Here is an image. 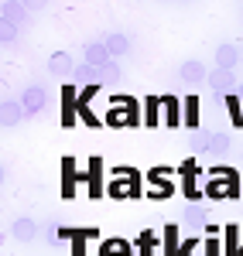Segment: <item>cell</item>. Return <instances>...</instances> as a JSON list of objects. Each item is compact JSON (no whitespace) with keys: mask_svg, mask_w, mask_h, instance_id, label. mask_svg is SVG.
I'll return each instance as SVG.
<instances>
[{"mask_svg":"<svg viewBox=\"0 0 243 256\" xmlns=\"http://www.w3.org/2000/svg\"><path fill=\"white\" fill-rule=\"evenodd\" d=\"M137 120V110H134V99H113V110H110V123L113 126H130Z\"/></svg>","mask_w":243,"mask_h":256,"instance_id":"6da1fadb","label":"cell"},{"mask_svg":"<svg viewBox=\"0 0 243 256\" xmlns=\"http://www.w3.org/2000/svg\"><path fill=\"white\" fill-rule=\"evenodd\" d=\"M21 102H24V113H45L48 92H45L41 86H28V89L21 92Z\"/></svg>","mask_w":243,"mask_h":256,"instance_id":"7a4b0ae2","label":"cell"},{"mask_svg":"<svg viewBox=\"0 0 243 256\" xmlns=\"http://www.w3.org/2000/svg\"><path fill=\"white\" fill-rule=\"evenodd\" d=\"M205 82H209V89H212V92H219V96H233V89L240 86L236 76H233V72H226V68H216Z\"/></svg>","mask_w":243,"mask_h":256,"instance_id":"3957f363","label":"cell"},{"mask_svg":"<svg viewBox=\"0 0 243 256\" xmlns=\"http://www.w3.org/2000/svg\"><path fill=\"white\" fill-rule=\"evenodd\" d=\"M110 62H113V55H110L106 41H89V44H86V65H93V68H106Z\"/></svg>","mask_w":243,"mask_h":256,"instance_id":"277c9868","label":"cell"},{"mask_svg":"<svg viewBox=\"0 0 243 256\" xmlns=\"http://www.w3.org/2000/svg\"><path fill=\"white\" fill-rule=\"evenodd\" d=\"M11 236L18 239V242H31V239H38V222L28 216H21L11 222Z\"/></svg>","mask_w":243,"mask_h":256,"instance_id":"5b68a950","label":"cell"},{"mask_svg":"<svg viewBox=\"0 0 243 256\" xmlns=\"http://www.w3.org/2000/svg\"><path fill=\"white\" fill-rule=\"evenodd\" d=\"M216 65L226 68V72H233V68L240 65V48H236V44H219V48H216Z\"/></svg>","mask_w":243,"mask_h":256,"instance_id":"8992f818","label":"cell"},{"mask_svg":"<svg viewBox=\"0 0 243 256\" xmlns=\"http://www.w3.org/2000/svg\"><path fill=\"white\" fill-rule=\"evenodd\" d=\"M21 120H24V102L21 99H4V126L11 130V126H18Z\"/></svg>","mask_w":243,"mask_h":256,"instance_id":"52a82bcc","label":"cell"},{"mask_svg":"<svg viewBox=\"0 0 243 256\" xmlns=\"http://www.w3.org/2000/svg\"><path fill=\"white\" fill-rule=\"evenodd\" d=\"M48 68H52V76H76V65L69 58V52H55L48 58Z\"/></svg>","mask_w":243,"mask_h":256,"instance_id":"ba28073f","label":"cell"},{"mask_svg":"<svg viewBox=\"0 0 243 256\" xmlns=\"http://www.w3.org/2000/svg\"><path fill=\"white\" fill-rule=\"evenodd\" d=\"M178 76H182L185 82H202V79H209V72H205V65H202V62H195V58L182 62V68H178Z\"/></svg>","mask_w":243,"mask_h":256,"instance_id":"9c48e42d","label":"cell"},{"mask_svg":"<svg viewBox=\"0 0 243 256\" xmlns=\"http://www.w3.org/2000/svg\"><path fill=\"white\" fill-rule=\"evenodd\" d=\"M106 48H110V55H113V62H117V58H123V55L130 52V38H127V34H110V38H106Z\"/></svg>","mask_w":243,"mask_h":256,"instance_id":"30bf717a","label":"cell"},{"mask_svg":"<svg viewBox=\"0 0 243 256\" xmlns=\"http://www.w3.org/2000/svg\"><path fill=\"white\" fill-rule=\"evenodd\" d=\"M209 144H212V134H209V130H192V137H188L192 154H205V150H209Z\"/></svg>","mask_w":243,"mask_h":256,"instance_id":"8fae6325","label":"cell"},{"mask_svg":"<svg viewBox=\"0 0 243 256\" xmlns=\"http://www.w3.org/2000/svg\"><path fill=\"white\" fill-rule=\"evenodd\" d=\"M226 192H229V195H233V192H236V188H233V181H229V178H212V181H209V195H212V198H223Z\"/></svg>","mask_w":243,"mask_h":256,"instance_id":"7c38bea8","label":"cell"},{"mask_svg":"<svg viewBox=\"0 0 243 256\" xmlns=\"http://www.w3.org/2000/svg\"><path fill=\"white\" fill-rule=\"evenodd\" d=\"M185 222H188L192 229H202L205 226V212L199 208V205H188V208H185Z\"/></svg>","mask_w":243,"mask_h":256,"instance_id":"4fadbf2b","label":"cell"},{"mask_svg":"<svg viewBox=\"0 0 243 256\" xmlns=\"http://www.w3.org/2000/svg\"><path fill=\"white\" fill-rule=\"evenodd\" d=\"M229 144H233V137H229V134H212L209 154H226V150H229Z\"/></svg>","mask_w":243,"mask_h":256,"instance_id":"5bb4252c","label":"cell"},{"mask_svg":"<svg viewBox=\"0 0 243 256\" xmlns=\"http://www.w3.org/2000/svg\"><path fill=\"white\" fill-rule=\"evenodd\" d=\"M76 76H79L82 86H89V82L103 79V68H93V65H79V68H76Z\"/></svg>","mask_w":243,"mask_h":256,"instance_id":"9a60e30c","label":"cell"},{"mask_svg":"<svg viewBox=\"0 0 243 256\" xmlns=\"http://www.w3.org/2000/svg\"><path fill=\"white\" fill-rule=\"evenodd\" d=\"M161 102H164V110H168V123L178 126V102L175 99H161Z\"/></svg>","mask_w":243,"mask_h":256,"instance_id":"2e32d148","label":"cell"},{"mask_svg":"<svg viewBox=\"0 0 243 256\" xmlns=\"http://www.w3.org/2000/svg\"><path fill=\"white\" fill-rule=\"evenodd\" d=\"M117 76H123V72H120V65H117V62H110V65L103 68V79H117Z\"/></svg>","mask_w":243,"mask_h":256,"instance_id":"e0dca14e","label":"cell"},{"mask_svg":"<svg viewBox=\"0 0 243 256\" xmlns=\"http://www.w3.org/2000/svg\"><path fill=\"white\" fill-rule=\"evenodd\" d=\"M14 38H18V28H14L11 20H4V41L11 44V41H14Z\"/></svg>","mask_w":243,"mask_h":256,"instance_id":"ac0fdd59","label":"cell"},{"mask_svg":"<svg viewBox=\"0 0 243 256\" xmlns=\"http://www.w3.org/2000/svg\"><path fill=\"white\" fill-rule=\"evenodd\" d=\"M158 102H161V99H147V123L158 120Z\"/></svg>","mask_w":243,"mask_h":256,"instance_id":"d6986e66","label":"cell"},{"mask_svg":"<svg viewBox=\"0 0 243 256\" xmlns=\"http://www.w3.org/2000/svg\"><path fill=\"white\" fill-rule=\"evenodd\" d=\"M236 92H240V96H243V82H240V86H236Z\"/></svg>","mask_w":243,"mask_h":256,"instance_id":"ffe728a7","label":"cell"}]
</instances>
